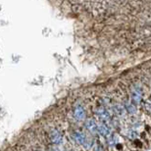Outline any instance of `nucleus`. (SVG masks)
Instances as JSON below:
<instances>
[{
    "instance_id": "nucleus-3",
    "label": "nucleus",
    "mask_w": 151,
    "mask_h": 151,
    "mask_svg": "<svg viewBox=\"0 0 151 151\" xmlns=\"http://www.w3.org/2000/svg\"><path fill=\"white\" fill-rule=\"evenodd\" d=\"M141 100H142V89L139 86H135L132 91L131 102L134 106H137V105L140 104Z\"/></svg>"
},
{
    "instance_id": "nucleus-1",
    "label": "nucleus",
    "mask_w": 151,
    "mask_h": 151,
    "mask_svg": "<svg viewBox=\"0 0 151 151\" xmlns=\"http://www.w3.org/2000/svg\"><path fill=\"white\" fill-rule=\"evenodd\" d=\"M73 139L77 142L78 144H80L81 146L86 147V148H88L89 146H91V140L89 139V137H87L86 134L81 132H73Z\"/></svg>"
},
{
    "instance_id": "nucleus-5",
    "label": "nucleus",
    "mask_w": 151,
    "mask_h": 151,
    "mask_svg": "<svg viewBox=\"0 0 151 151\" xmlns=\"http://www.w3.org/2000/svg\"><path fill=\"white\" fill-rule=\"evenodd\" d=\"M86 128L91 134H98V125L96 123V121L92 118H89V119L86 120Z\"/></svg>"
},
{
    "instance_id": "nucleus-4",
    "label": "nucleus",
    "mask_w": 151,
    "mask_h": 151,
    "mask_svg": "<svg viewBox=\"0 0 151 151\" xmlns=\"http://www.w3.org/2000/svg\"><path fill=\"white\" fill-rule=\"evenodd\" d=\"M74 117L76 120L78 121H83L86 120V109L83 105L81 104H77L74 108Z\"/></svg>"
},
{
    "instance_id": "nucleus-11",
    "label": "nucleus",
    "mask_w": 151,
    "mask_h": 151,
    "mask_svg": "<svg viewBox=\"0 0 151 151\" xmlns=\"http://www.w3.org/2000/svg\"><path fill=\"white\" fill-rule=\"evenodd\" d=\"M67 151H72V150H67Z\"/></svg>"
},
{
    "instance_id": "nucleus-9",
    "label": "nucleus",
    "mask_w": 151,
    "mask_h": 151,
    "mask_svg": "<svg viewBox=\"0 0 151 151\" xmlns=\"http://www.w3.org/2000/svg\"><path fill=\"white\" fill-rule=\"evenodd\" d=\"M126 110H127V112H129V113H134L135 111H137V107L134 106V104L131 102V104H128L126 106Z\"/></svg>"
},
{
    "instance_id": "nucleus-7",
    "label": "nucleus",
    "mask_w": 151,
    "mask_h": 151,
    "mask_svg": "<svg viewBox=\"0 0 151 151\" xmlns=\"http://www.w3.org/2000/svg\"><path fill=\"white\" fill-rule=\"evenodd\" d=\"M98 134H100L102 137H104L107 139V138L112 134V131H111L110 127L108 126V124L101 123L100 125L98 126Z\"/></svg>"
},
{
    "instance_id": "nucleus-2",
    "label": "nucleus",
    "mask_w": 151,
    "mask_h": 151,
    "mask_svg": "<svg viewBox=\"0 0 151 151\" xmlns=\"http://www.w3.org/2000/svg\"><path fill=\"white\" fill-rule=\"evenodd\" d=\"M96 116L98 119L104 124H109L112 121V116H111L110 112L105 107H98L95 111Z\"/></svg>"
},
{
    "instance_id": "nucleus-6",
    "label": "nucleus",
    "mask_w": 151,
    "mask_h": 151,
    "mask_svg": "<svg viewBox=\"0 0 151 151\" xmlns=\"http://www.w3.org/2000/svg\"><path fill=\"white\" fill-rule=\"evenodd\" d=\"M50 140L54 144H61L63 142V134L58 129H52L50 132Z\"/></svg>"
},
{
    "instance_id": "nucleus-10",
    "label": "nucleus",
    "mask_w": 151,
    "mask_h": 151,
    "mask_svg": "<svg viewBox=\"0 0 151 151\" xmlns=\"http://www.w3.org/2000/svg\"><path fill=\"white\" fill-rule=\"evenodd\" d=\"M51 151H61V150H60V149H58V148H54V149H52V150H51Z\"/></svg>"
},
{
    "instance_id": "nucleus-8",
    "label": "nucleus",
    "mask_w": 151,
    "mask_h": 151,
    "mask_svg": "<svg viewBox=\"0 0 151 151\" xmlns=\"http://www.w3.org/2000/svg\"><path fill=\"white\" fill-rule=\"evenodd\" d=\"M114 111L115 113L117 115H119V116H125V114L127 113V110H126V107L123 106V105L121 104H116L114 106Z\"/></svg>"
}]
</instances>
